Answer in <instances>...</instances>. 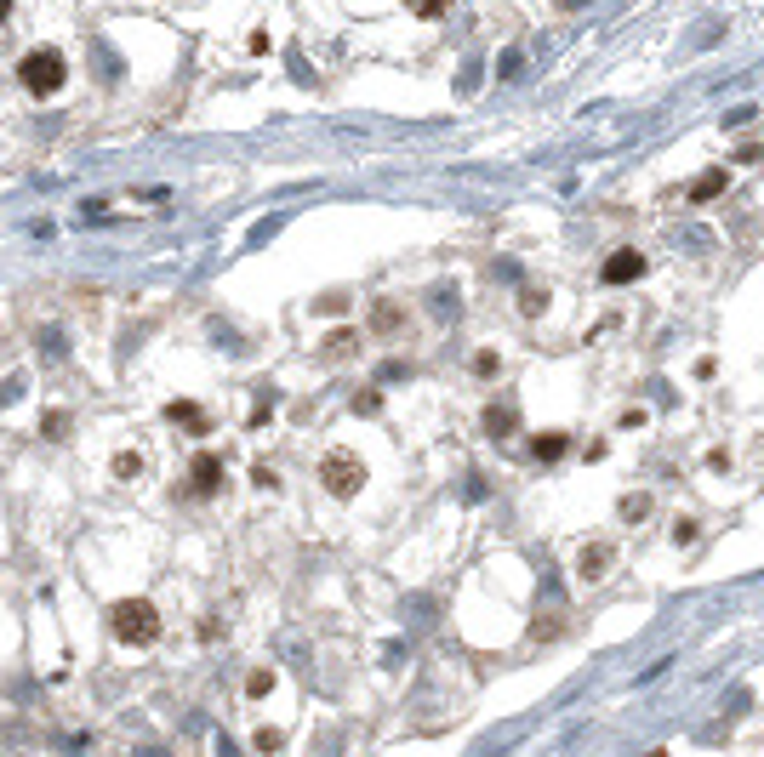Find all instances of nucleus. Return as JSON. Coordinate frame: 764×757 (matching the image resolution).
Masks as SVG:
<instances>
[{
	"mask_svg": "<svg viewBox=\"0 0 764 757\" xmlns=\"http://www.w3.org/2000/svg\"><path fill=\"white\" fill-rule=\"evenodd\" d=\"M565 450H570L565 433H537V439H530V456H537V462H559Z\"/></svg>",
	"mask_w": 764,
	"mask_h": 757,
	"instance_id": "obj_6",
	"label": "nucleus"
},
{
	"mask_svg": "<svg viewBox=\"0 0 764 757\" xmlns=\"http://www.w3.org/2000/svg\"><path fill=\"white\" fill-rule=\"evenodd\" d=\"M514 427H519V410H508V404H491V410H485V433H491V439H508Z\"/></svg>",
	"mask_w": 764,
	"mask_h": 757,
	"instance_id": "obj_7",
	"label": "nucleus"
},
{
	"mask_svg": "<svg viewBox=\"0 0 764 757\" xmlns=\"http://www.w3.org/2000/svg\"><path fill=\"white\" fill-rule=\"evenodd\" d=\"M577 570H582V581H599V575H605V570H610V547H588V553H582V564H577Z\"/></svg>",
	"mask_w": 764,
	"mask_h": 757,
	"instance_id": "obj_12",
	"label": "nucleus"
},
{
	"mask_svg": "<svg viewBox=\"0 0 764 757\" xmlns=\"http://www.w3.org/2000/svg\"><path fill=\"white\" fill-rule=\"evenodd\" d=\"M502 371V359L491 354V348H485V354H474V376H497Z\"/></svg>",
	"mask_w": 764,
	"mask_h": 757,
	"instance_id": "obj_17",
	"label": "nucleus"
},
{
	"mask_svg": "<svg viewBox=\"0 0 764 757\" xmlns=\"http://www.w3.org/2000/svg\"><path fill=\"white\" fill-rule=\"evenodd\" d=\"M109 632L120 643H132V649H148L160 638V610L148 598H120L115 610H109Z\"/></svg>",
	"mask_w": 764,
	"mask_h": 757,
	"instance_id": "obj_1",
	"label": "nucleus"
},
{
	"mask_svg": "<svg viewBox=\"0 0 764 757\" xmlns=\"http://www.w3.org/2000/svg\"><path fill=\"white\" fill-rule=\"evenodd\" d=\"M188 490H195V495H217L223 490V462L211 456V450H200L195 467H188Z\"/></svg>",
	"mask_w": 764,
	"mask_h": 757,
	"instance_id": "obj_5",
	"label": "nucleus"
},
{
	"mask_svg": "<svg viewBox=\"0 0 764 757\" xmlns=\"http://www.w3.org/2000/svg\"><path fill=\"white\" fill-rule=\"evenodd\" d=\"M428 302H434V314H451V302H457V291H451V285H434V291H428Z\"/></svg>",
	"mask_w": 764,
	"mask_h": 757,
	"instance_id": "obj_18",
	"label": "nucleus"
},
{
	"mask_svg": "<svg viewBox=\"0 0 764 757\" xmlns=\"http://www.w3.org/2000/svg\"><path fill=\"white\" fill-rule=\"evenodd\" d=\"M354 410H359V416H377V410H382V387H366V393L354 399Z\"/></svg>",
	"mask_w": 764,
	"mask_h": 757,
	"instance_id": "obj_15",
	"label": "nucleus"
},
{
	"mask_svg": "<svg viewBox=\"0 0 764 757\" xmlns=\"http://www.w3.org/2000/svg\"><path fill=\"white\" fill-rule=\"evenodd\" d=\"M268 689H274V672H251V678H246V695H251V701H263Z\"/></svg>",
	"mask_w": 764,
	"mask_h": 757,
	"instance_id": "obj_16",
	"label": "nucleus"
},
{
	"mask_svg": "<svg viewBox=\"0 0 764 757\" xmlns=\"http://www.w3.org/2000/svg\"><path fill=\"white\" fill-rule=\"evenodd\" d=\"M622 518H628V524H639V518H650V495H628V502H622Z\"/></svg>",
	"mask_w": 764,
	"mask_h": 757,
	"instance_id": "obj_14",
	"label": "nucleus"
},
{
	"mask_svg": "<svg viewBox=\"0 0 764 757\" xmlns=\"http://www.w3.org/2000/svg\"><path fill=\"white\" fill-rule=\"evenodd\" d=\"M280 746H286L280 729H257V752H280Z\"/></svg>",
	"mask_w": 764,
	"mask_h": 757,
	"instance_id": "obj_19",
	"label": "nucleus"
},
{
	"mask_svg": "<svg viewBox=\"0 0 764 757\" xmlns=\"http://www.w3.org/2000/svg\"><path fill=\"white\" fill-rule=\"evenodd\" d=\"M399 324H406V308H399V302H377V314H371V331H399Z\"/></svg>",
	"mask_w": 764,
	"mask_h": 757,
	"instance_id": "obj_10",
	"label": "nucleus"
},
{
	"mask_svg": "<svg viewBox=\"0 0 764 757\" xmlns=\"http://www.w3.org/2000/svg\"><path fill=\"white\" fill-rule=\"evenodd\" d=\"M0 24H6V0H0Z\"/></svg>",
	"mask_w": 764,
	"mask_h": 757,
	"instance_id": "obj_21",
	"label": "nucleus"
},
{
	"mask_svg": "<svg viewBox=\"0 0 764 757\" xmlns=\"http://www.w3.org/2000/svg\"><path fill=\"white\" fill-rule=\"evenodd\" d=\"M354 348H359V331H331V336L320 342V354H326V359H348Z\"/></svg>",
	"mask_w": 764,
	"mask_h": 757,
	"instance_id": "obj_11",
	"label": "nucleus"
},
{
	"mask_svg": "<svg viewBox=\"0 0 764 757\" xmlns=\"http://www.w3.org/2000/svg\"><path fill=\"white\" fill-rule=\"evenodd\" d=\"M320 484L337 502H348V495H359V484H366V467H359V456H348V450H331L320 462Z\"/></svg>",
	"mask_w": 764,
	"mask_h": 757,
	"instance_id": "obj_3",
	"label": "nucleus"
},
{
	"mask_svg": "<svg viewBox=\"0 0 764 757\" xmlns=\"http://www.w3.org/2000/svg\"><path fill=\"white\" fill-rule=\"evenodd\" d=\"M166 416H172V422H183V427H211V416H206V410L200 404H188V399H177V404H166Z\"/></svg>",
	"mask_w": 764,
	"mask_h": 757,
	"instance_id": "obj_9",
	"label": "nucleus"
},
{
	"mask_svg": "<svg viewBox=\"0 0 764 757\" xmlns=\"http://www.w3.org/2000/svg\"><path fill=\"white\" fill-rule=\"evenodd\" d=\"M639 274H645V256H639V251H610V256H605V268H599L605 285H633Z\"/></svg>",
	"mask_w": 764,
	"mask_h": 757,
	"instance_id": "obj_4",
	"label": "nucleus"
},
{
	"mask_svg": "<svg viewBox=\"0 0 764 757\" xmlns=\"http://www.w3.org/2000/svg\"><path fill=\"white\" fill-rule=\"evenodd\" d=\"M137 473H143V456H137V450H120V456H115V479H137Z\"/></svg>",
	"mask_w": 764,
	"mask_h": 757,
	"instance_id": "obj_13",
	"label": "nucleus"
},
{
	"mask_svg": "<svg viewBox=\"0 0 764 757\" xmlns=\"http://www.w3.org/2000/svg\"><path fill=\"white\" fill-rule=\"evenodd\" d=\"M673 541H679V547H690V541H696V524H690V518H679V524H673Z\"/></svg>",
	"mask_w": 764,
	"mask_h": 757,
	"instance_id": "obj_20",
	"label": "nucleus"
},
{
	"mask_svg": "<svg viewBox=\"0 0 764 757\" xmlns=\"http://www.w3.org/2000/svg\"><path fill=\"white\" fill-rule=\"evenodd\" d=\"M17 80H24L29 97H57L63 80H69V63H63V52H29L17 63Z\"/></svg>",
	"mask_w": 764,
	"mask_h": 757,
	"instance_id": "obj_2",
	"label": "nucleus"
},
{
	"mask_svg": "<svg viewBox=\"0 0 764 757\" xmlns=\"http://www.w3.org/2000/svg\"><path fill=\"white\" fill-rule=\"evenodd\" d=\"M725 183H730V171H702V177L690 183V200H719V194H725Z\"/></svg>",
	"mask_w": 764,
	"mask_h": 757,
	"instance_id": "obj_8",
	"label": "nucleus"
}]
</instances>
